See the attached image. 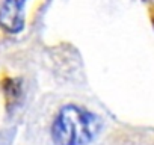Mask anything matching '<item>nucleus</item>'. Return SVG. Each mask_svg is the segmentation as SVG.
Segmentation results:
<instances>
[{
    "label": "nucleus",
    "instance_id": "nucleus-1",
    "mask_svg": "<svg viewBox=\"0 0 154 145\" xmlns=\"http://www.w3.org/2000/svg\"><path fill=\"white\" fill-rule=\"evenodd\" d=\"M101 118L80 104H63L50 125L54 145H89L101 130Z\"/></svg>",
    "mask_w": 154,
    "mask_h": 145
},
{
    "label": "nucleus",
    "instance_id": "nucleus-2",
    "mask_svg": "<svg viewBox=\"0 0 154 145\" xmlns=\"http://www.w3.org/2000/svg\"><path fill=\"white\" fill-rule=\"evenodd\" d=\"M29 0H2L0 29L6 35H18L26 26V5Z\"/></svg>",
    "mask_w": 154,
    "mask_h": 145
}]
</instances>
